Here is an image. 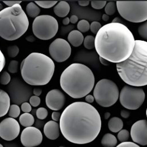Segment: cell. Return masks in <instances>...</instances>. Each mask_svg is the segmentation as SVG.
<instances>
[{"label": "cell", "mask_w": 147, "mask_h": 147, "mask_svg": "<svg viewBox=\"0 0 147 147\" xmlns=\"http://www.w3.org/2000/svg\"><path fill=\"white\" fill-rule=\"evenodd\" d=\"M123 127V122L122 120L118 117H112L108 122V128L112 132H119L122 129Z\"/></svg>", "instance_id": "20"}, {"label": "cell", "mask_w": 147, "mask_h": 147, "mask_svg": "<svg viewBox=\"0 0 147 147\" xmlns=\"http://www.w3.org/2000/svg\"><path fill=\"white\" fill-rule=\"evenodd\" d=\"M130 135L135 143L147 146V120H139L134 123L131 129Z\"/></svg>", "instance_id": "14"}, {"label": "cell", "mask_w": 147, "mask_h": 147, "mask_svg": "<svg viewBox=\"0 0 147 147\" xmlns=\"http://www.w3.org/2000/svg\"><path fill=\"white\" fill-rule=\"evenodd\" d=\"M49 52L52 58L57 62L66 61L71 54L70 44L65 39L58 38L50 45Z\"/></svg>", "instance_id": "11"}, {"label": "cell", "mask_w": 147, "mask_h": 147, "mask_svg": "<svg viewBox=\"0 0 147 147\" xmlns=\"http://www.w3.org/2000/svg\"><path fill=\"white\" fill-rule=\"evenodd\" d=\"M20 114V109L18 105L13 104L10 106L8 112V115L10 117L13 118H16L18 117Z\"/></svg>", "instance_id": "27"}, {"label": "cell", "mask_w": 147, "mask_h": 147, "mask_svg": "<svg viewBox=\"0 0 147 147\" xmlns=\"http://www.w3.org/2000/svg\"><path fill=\"white\" fill-rule=\"evenodd\" d=\"M70 22L71 23L75 24L76 22H78V17L76 16H75V15H73V16H71V17L70 18Z\"/></svg>", "instance_id": "48"}, {"label": "cell", "mask_w": 147, "mask_h": 147, "mask_svg": "<svg viewBox=\"0 0 147 147\" xmlns=\"http://www.w3.org/2000/svg\"><path fill=\"white\" fill-rule=\"evenodd\" d=\"M117 7L123 18L132 23L147 20V1H117Z\"/></svg>", "instance_id": "8"}, {"label": "cell", "mask_w": 147, "mask_h": 147, "mask_svg": "<svg viewBox=\"0 0 147 147\" xmlns=\"http://www.w3.org/2000/svg\"><path fill=\"white\" fill-rule=\"evenodd\" d=\"M99 59H100V61L101 62V63L104 66H108L110 64V62H109L108 61H107V59L101 57H99Z\"/></svg>", "instance_id": "45"}, {"label": "cell", "mask_w": 147, "mask_h": 147, "mask_svg": "<svg viewBox=\"0 0 147 147\" xmlns=\"http://www.w3.org/2000/svg\"><path fill=\"white\" fill-rule=\"evenodd\" d=\"M117 9V4L115 2H109L105 7V12L108 16H113L115 13Z\"/></svg>", "instance_id": "26"}, {"label": "cell", "mask_w": 147, "mask_h": 147, "mask_svg": "<svg viewBox=\"0 0 147 147\" xmlns=\"http://www.w3.org/2000/svg\"><path fill=\"white\" fill-rule=\"evenodd\" d=\"M116 147H140L137 144L131 142H126L121 143L119 144H118Z\"/></svg>", "instance_id": "39"}, {"label": "cell", "mask_w": 147, "mask_h": 147, "mask_svg": "<svg viewBox=\"0 0 147 147\" xmlns=\"http://www.w3.org/2000/svg\"><path fill=\"white\" fill-rule=\"evenodd\" d=\"M21 110L24 113H29L32 110L31 105L30 103L27 102H23L21 105Z\"/></svg>", "instance_id": "38"}, {"label": "cell", "mask_w": 147, "mask_h": 147, "mask_svg": "<svg viewBox=\"0 0 147 147\" xmlns=\"http://www.w3.org/2000/svg\"><path fill=\"white\" fill-rule=\"evenodd\" d=\"M91 3L93 9L100 10L105 7L107 2L105 1H92L91 2Z\"/></svg>", "instance_id": "34"}, {"label": "cell", "mask_w": 147, "mask_h": 147, "mask_svg": "<svg viewBox=\"0 0 147 147\" xmlns=\"http://www.w3.org/2000/svg\"><path fill=\"white\" fill-rule=\"evenodd\" d=\"M11 80V77L10 74L7 71H3L0 78V83L2 85H7L8 84Z\"/></svg>", "instance_id": "35"}, {"label": "cell", "mask_w": 147, "mask_h": 147, "mask_svg": "<svg viewBox=\"0 0 147 147\" xmlns=\"http://www.w3.org/2000/svg\"><path fill=\"white\" fill-rule=\"evenodd\" d=\"M48 115V112L47 109L45 108H40L36 110V116L38 119L43 120L45 119Z\"/></svg>", "instance_id": "33"}, {"label": "cell", "mask_w": 147, "mask_h": 147, "mask_svg": "<svg viewBox=\"0 0 147 147\" xmlns=\"http://www.w3.org/2000/svg\"><path fill=\"white\" fill-rule=\"evenodd\" d=\"M55 70L53 61L41 53H32L20 65L21 75L31 86H45L52 79Z\"/></svg>", "instance_id": "5"}, {"label": "cell", "mask_w": 147, "mask_h": 147, "mask_svg": "<svg viewBox=\"0 0 147 147\" xmlns=\"http://www.w3.org/2000/svg\"><path fill=\"white\" fill-rule=\"evenodd\" d=\"M116 137L110 133H107L102 137L101 143L104 147H115L117 144Z\"/></svg>", "instance_id": "21"}, {"label": "cell", "mask_w": 147, "mask_h": 147, "mask_svg": "<svg viewBox=\"0 0 147 147\" xmlns=\"http://www.w3.org/2000/svg\"><path fill=\"white\" fill-rule=\"evenodd\" d=\"M70 22V18H68V17L65 18L63 19V20H62V23H63V24L65 25V26L68 25Z\"/></svg>", "instance_id": "50"}, {"label": "cell", "mask_w": 147, "mask_h": 147, "mask_svg": "<svg viewBox=\"0 0 147 147\" xmlns=\"http://www.w3.org/2000/svg\"><path fill=\"white\" fill-rule=\"evenodd\" d=\"M90 26L91 24H90L88 21L85 19H82L78 22L77 28L78 31L81 32H87L90 30Z\"/></svg>", "instance_id": "24"}, {"label": "cell", "mask_w": 147, "mask_h": 147, "mask_svg": "<svg viewBox=\"0 0 147 147\" xmlns=\"http://www.w3.org/2000/svg\"><path fill=\"white\" fill-rule=\"evenodd\" d=\"M95 37L92 35H88L84 38V47L87 49H92L95 47Z\"/></svg>", "instance_id": "25"}, {"label": "cell", "mask_w": 147, "mask_h": 147, "mask_svg": "<svg viewBox=\"0 0 147 147\" xmlns=\"http://www.w3.org/2000/svg\"><path fill=\"white\" fill-rule=\"evenodd\" d=\"M58 30V22L51 16H40L35 18L32 23V31L34 35L42 40H48L53 38Z\"/></svg>", "instance_id": "9"}, {"label": "cell", "mask_w": 147, "mask_h": 147, "mask_svg": "<svg viewBox=\"0 0 147 147\" xmlns=\"http://www.w3.org/2000/svg\"><path fill=\"white\" fill-rule=\"evenodd\" d=\"M138 33L141 37L147 40V20L139 27Z\"/></svg>", "instance_id": "30"}, {"label": "cell", "mask_w": 147, "mask_h": 147, "mask_svg": "<svg viewBox=\"0 0 147 147\" xmlns=\"http://www.w3.org/2000/svg\"><path fill=\"white\" fill-rule=\"evenodd\" d=\"M19 122L22 126L25 127L26 128L29 127H31L34 125L35 119L34 116L30 113H25L20 116Z\"/></svg>", "instance_id": "22"}, {"label": "cell", "mask_w": 147, "mask_h": 147, "mask_svg": "<svg viewBox=\"0 0 147 147\" xmlns=\"http://www.w3.org/2000/svg\"><path fill=\"white\" fill-rule=\"evenodd\" d=\"M29 20L20 4L7 7L0 12V36L7 41H14L27 31Z\"/></svg>", "instance_id": "6"}, {"label": "cell", "mask_w": 147, "mask_h": 147, "mask_svg": "<svg viewBox=\"0 0 147 147\" xmlns=\"http://www.w3.org/2000/svg\"><path fill=\"white\" fill-rule=\"evenodd\" d=\"M102 27V26H101L100 23L97 21H93L91 24L90 30L93 34L97 35L98 32L100 31V30L101 28Z\"/></svg>", "instance_id": "36"}, {"label": "cell", "mask_w": 147, "mask_h": 147, "mask_svg": "<svg viewBox=\"0 0 147 147\" xmlns=\"http://www.w3.org/2000/svg\"><path fill=\"white\" fill-rule=\"evenodd\" d=\"M110 116V113L109 112H106L104 114V118L105 119H108Z\"/></svg>", "instance_id": "53"}, {"label": "cell", "mask_w": 147, "mask_h": 147, "mask_svg": "<svg viewBox=\"0 0 147 147\" xmlns=\"http://www.w3.org/2000/svg\"><path fill=\"white\" fill-rule=\"evenodd\" d=\"M66 97L60 90L54 89L51 90L46 96L45 102L47 106L51 110H61L65 105Z\"/></svg>", "instance_id": "15"}, {"label": "cell", "mask_w": 147, "mask_h": 147, "mask_svg": "<svg viewBox=\"0 0 147 147\" xmlns=\"http://www.w3.org/2000/svg\"><path fill=\"white\" fill-rule=\"evenodd\" d=\"M20 125L14 118L9 117L4 119L0 123V136L6 141H11L18 136Z\"/></svg>", "instance_id": "12"}, {"label": "cell", "mask_w": 147, "mask_h": 147, "mask_svg": "<svg viewBox=\"0 0 147 147\" xmlns=\"http://www.w3.org/2000/svg\"><path fill=\"white\" fill-rule=\"evenodd\" d=\"M38 6L44 9H49L57 5V1H35Z\"/></svg>", "instance_id": "31"}, {"label": "cell", "mask_w": 147, "mask_h": 147, "mask_svg": "<svg viewBox=\"0 0 147 147\" xmlns=\"http://www.w3.org/2000/svg\"><path fill=\"white\" fill-rule=\"evenodd\" d=\"M65 147V146H60V147Z\"/></svg>", "instance_id": "56"}, {"label": "cell", "mask_w": 147, "mask_h": 147, "mask_svg": "<svg viewBox=\"0 0 147 147\" xmlns=\"http://www.w3.org/2000/svg\"><path fill=\"white\" fill-rule=\"evenodd\" d=\"M3 2L6 4L7 6H8V7H13L14 5H17V4H20L22 1H3Z\"/></svg>", "instance_id": "42"}, {"label": "cell", "mask_w": 147, "mask_h": 147, "mask_svg": "<svg viewBox=\"0 0 147 147\" xmlns=\"http://www.w3.org/2000/svg\"><path fill=\"white\" fill-rule=\"evenodd\" d=\"M102 19L104 21H105V22H107V21H108L109 19V16H108L107 14H103L102 16Z\"/></svg>", "instance_id": "52"}, {"label": "cell", "mask_w": 147, "mask_h": 147, "mask_svg": "<svg viewBox=\"0 0 147 147\" xmlns=\"http://www.w3.org/2000/svg\"><path fill=\"white\" fill-rule=\"evenodd\" d=\"M90 1H79L78 3L81 6H87L90 4Z\"/></svg>", "instance_id": "46"}, {"label": "cell", "mask_w": 147, "mask_h": 147, "mask_svg": "<svg viewBox=\"0 0 147 147\" xmlns=\"http://www.w3.org/2000/svg\"><path fill=\"white\" fill-rule=\"evenodd\" d=\"M67 40L70 44H71L74 47H78L80 46L84 42V36L78 30L71 31L68 36Z\"/></svg>", "instance_id": "18"}, {"label": "cell", "mask_w": 147, "mask_h": 147, "mask_svg": "<svg viewBox=\"0 0 147 147\" xmlns=\"http://www.w3.org/2000/svg\"><path fill=\"white\" fill-rule=\"evenodd\" d=\"M18 62L16 60H12L10 62L8 65V71L10 73L15 74L18 72Z\"/></svg>", "instance_id": "32"}, {"label": "cell", "mask_w": 147, "mask_h": 147, "mask_svg": "<svg viewBox=\"0 0 147 147\" xmlns=\"http://www.w3.org/2000/svg\"><path fill=\"white\" fill-rule=\"evenodd\" d=\"M0 147H3V146L2 144H1V145H0Z\"/></svg>", "instance_id": "54"}, {"label": "cell", "mask_w": 147, "mask_h": 147, "mask_svg": "<svg viewBox=\"0 0 147 147\" xmlns=\"http://www.w3.org/2000/svg\"><path fill=\"white\" fill-rule=\"evenodd\" d=\"M122 80L127 84L139 87L147 85V42L138 40L131 55L116 65Z\"/></svg>", "instance_id": "3"}, {"label": "cell", "mask_w": 147, "mask_h": 147, "mask_svg": "<svg viewBox=\"0 0 147 147\" xmlns=\"http://www.w3.org/2000/svg\"><path fill=\"white\" fill-rule=\"evenodd\" d=\"M93 96L96 102L102 107L108 108L115 104L119 97V89L112 80L103 79L96 84Z\"/></svg>", "instance_id": "7"}, {"label": "cell", "mask_w": 147, "mask_h": 147, "mask_svg": "<svg viewBox=\"0 0 147 147\" xmlns=\"http://www.w3.org/2000/svg\"><path fill=\"white\" fill-rule=\"evenodd\" d=\"M10 98L9 94L2 90H0V117L5 116L10 107Z\"/></svg>", "instance_id": "17"}, {"label": "cell", "mask_w": 147, "mask_h": 147, "mask_svg": "<svg viewBox=\"0 0 147 147\" xmlns=\"http://www.w3.org/2000/svg\"><path fill=\"white\" fill-rule=\"evenodd\" d=\"M26 40L28 42H34L36 39H35V37L33 35H29L27 37H26Z\"/></svg>", "instance_id": "49"}, {"label": "cell", "mask_w": 147, "mask_h": 147, "mask_svg": "<svg viewBox=\"0 0 147 147\" xmlns=\"http://www.w3.org/2000/svg\"><path fill=\"white\" fill-rule=\"evenodd\" d=\"M146 98L144 90L140 87L125 86L119 93L121 104L129 110H136L143 104Z\"/></svg>", "instance_id": "10"}, {"label": "cell", "mask_w": 147, "mask_h": 147, "mask_svg": "<svg viewBox=\"0 0 147 147\" xmlns=\"http://www.w3.org/2000/svg\"><path fill=\"white\" fill-rule=\"evenodd\" d=\"M85 100H86V102H87L88 104H91L92 102H93V101L94 100V97L93 95L88 94L87 96H86Z\"/></svg>", "instance_id": "43"}, {"label": "cell", "mask_w": 147, "mask_h": 147, "mask_svg": "<svg viewBox=\"0 0 147 147\" xmlns=\"http://www.w3.org/2000/svg\"><path fill=\"white\" fill-rule=\"evenodd\" d=\"M41 102L40 98L36 96H32L30 98V104L34 107H38Z\"/></svg>", "instance_id": "37"}, {"label": "cell", "mask_w": 147, "mask_h": 147, "mask_svg": "<svg viewBox=\"0 0 147 147\" xmlns=\"http://www.w3.org/2000/svg\"><path fill=\"white\" fill-rule=\"evenodd\" d=\"M53 10L57 16L63 18L69 14L70 10V6L67 2L60 1L55 6Z\"/></svg>", "instance_id": "19"}, {"label": "cell", "mask_w": 147, "mask_h": 147, "mask_svg": "<svg viewBox=\"0 0 147 147\" xmlns=\"http://www.w3.org/2000/svg\"><path fill=\"white\" fill-rule=\"evenodd\" d=\"M41 11L40 7L33 2H30L26 6V12L28 16L31 18H36Z\"/></svg>", "instance_id": "23"}, {"label": "cell", "mask_w": 147, "mask_h": 147, "mask_svg": "<svg viewBox=\"0 0 147 147\" xmlns=\"http://www.w3.org/2000/svg\"><path fill=\"white\" fill-rule=\"evenodd\" d=\"M112 23H121L123 24V21L121 20V19L119 18V17H116L112 21Z\"/></svg>", "instance_id": "51"}, {"label": "cell", "mask_w": 147, "mask_h": 147, "mask_svg": "<svg viewBox=\"0 0 147 147\" xmlns=\"http://www.w3.org/2000/svg\"><path fill=\"white\" fill-rule=\"evenodd\" d=\"M5 63H6L5 57L3 55V54L2 53V52L1 51V52H0V67H1L0 70H1V71H2V70L4 68L5 66Z\"/></svg>", "instance_id": "41"}, {"label": "cell", "mask_w": 147, "mask_h": 147, "mask_svg": "<svg viewBox=\"0 0 147 147\" xmlns=\"http://www.w3.org/2000/svg\"><path fill=\"white\" fill-rule=\"evenodd\" d=\"M34 94H35V96H40L42 93V90L40 88H35L34 89Z\"/></svg>", "instance_id": "47"}, {"label": "cell", "mask_w": 147, "mask_h": 147, "mask_svg": "<svg viewBox=\"0 0 147 147\" xmlns=\"http://www.w3.org/2000/svg\"><path fill=\"white\" fill-rule=\"evenodd\" d=\"M121 115L123 118H128L130 115V113L127 110H122L121 111Z\"/></svg>", "instance_id": "44"}, {"label": "cell", "mask_w": 147, "mask_h": 147, "mask_svg": "<svg viewBox=\"0 0 147 147\" xmlns=\"http://www.w3.org/2000/svg\"><path fill=\"white\" fill-rule=\"evenodd\" d=\"M95 78L88 66L80 63L69 66L61 74L60 86L69 96L74 98H81L92 91Z\"/></svg>", "instance_id": "4"}, {"label": "cell", "mask_w": 147, "mask_h": 147, "mask_svg": "<svg viewBox=\"0 0 147 147\" xmlns=\"http://www.w3.org/2000/svg\"><path fill=\"white\" fill-rule=\"evenodd\" d=\"M42 141V134L39 129L29 127L24 129L20 135V142L25 147H36Z\"/></svg>", "instance_id": "13"}, {"label": "cell", "mask_w": 147, "mask_h": 147, "mask_svg": "<svg viewBox=\"0 0 147 147\" xmlns=\"http://www.w3.org/2000/svg\"><path fill=\"white\" fill-rule=\"evenodd\" d=\"M61 115H62V114H61V113H59L58 111H53L52 114V118L53 121H54L55 122H58V121H60Z\"/></svg>", "instance_id": "40"}, {"label": "cell", "mask_w": 147, "mask_h": 147, "mask_svg": "<svg viewBox=\"0 0 147 147\" xmlns=\"http://www.w3.org/2000/svg\"><path fill=\"white\" fill-rule=\"evenodd\" d=\"M135 41L125 25L111 22L103 26L96 35L94 48L99 57L117 64L131 55Z\"/></svg>", "instance_id": "2"}, {"label": "cell", "mask_w": 147, "mask_h": 147, "mask_svg": "<svg viewBox=\"0 0 147 147\" xmlns=\"http://www.w3.org/2000/svg\"><path fill=\"white\" fill-rule=\"evenodd\" d=\"M61 131L69 142L76 144L91 143L101 129V119L97 110L90 104L75 102L67 106L59 121Z\"/></svg>", "instance_id": "1"}, {"label": "cell", "mask_w": 147, "mask_h": 147, "mask_svg": "<svg viewBox=\"0 0 147 147\" xmlns=\"http://www.w3.org/2000/svg\"><path fill=\"white\" fill-rule=\"evenodd\" d=\"M129 135L130 134L129 131L126 129H123L118 132L117 135V138L121 143L126 142L129 139Z\"/></svg>", "instance_id": "28"}, {"label": "cell", "mask_w": 147, "mask_h": 147, "mask_svg": "<svg viewBox=\"0 0 147 147\" xmlns=\"http://www.w3.org/2000/svg\"><path fill=\"white\" fill-rule=\"evenodd\" d=\"M146 115H147V110H146Z\"/></svg>", "instance_id": "55"}, {"label": "cell", "mask_w": 147, "mask_h": 147, "mask_svg": "<svg viewBox=\"0 0 147 147\" xmlns=\"http://www.w3.org/2000/svg\"><path fill=\"white\" fill-rule=\"evenodd\" d=\"M60 131L59 125L54 121L48 122L44 127V135L48 139L52 140L57 139L59 136Z\"/></svg>", "instance_id": "16"}, {"label": "cell", "mask_w": 147, "mask_h": 147, "mask_svg": "<svg viewBox=\"0 0 147 147\" xmlns=\"http://www.w3.org/2000/svg\"><path fill=\"white\" fill-rule=\"evenodd\" d=\"M19 49L18 47L14 45L9 46L7 49V53L9 57L14 58L18 55Z\"/></svg>", "instance_id": "29"}]
</instances>
